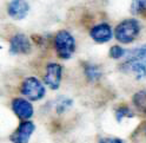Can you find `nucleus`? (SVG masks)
Wrapping results in <instances>:
<instances>
[{
	"label": "nucleus",
	"mask_w": 146,
	"mask_h": 143,
	"mask_svg": "<svg viewBox=\"0 0 146 143\" xmlns=\"http://www.w3.org/2000/svg\"><path fill=\"white\" fill-rule=\"evenodd\" d=\"M145 137H146V126H145Z\"/></svg>",
	"instance_id": "obj_19"
},
{
	"label": "nucleus",
	"mask_w": 146,
	"mask_h": 143,
	"mask_svg": "<svg viewBox=\"0 0 146 143\" xmlns=\"http://www.w3.org/2000/svg\"><path fill=\"white\" fill-rule=\"evenodd\" d=\"M72 105H73L72 98L61 96V97L58 98L57 102H56V111H57L59 115H60V114H64L65 111H67Z\"/></svg>",
	"instance_id": "obj_14"
},
{
	"label": "nucleus",
	"mask_w": 146,
	"mask_h": 143,
	"mask_svg": "<svg viewBox=\"0 0 146 143\" xmlns=\"http://www.w3.org/2000/svg\"><path fill=\"white\" fill-rule=\"evenodd\" d=\"M30 11V4L21 0H13L7 5V13L15 20H21L27 17Z\"/></svg>",
	"instance_id": "obj_9"
},
{
	"label": "nucleus",
	"mask_w": 146,
	"mask_h": 143,
	"mask_svg": "<svg viewBox=\"0 0 146 143\" xmlns=\"http://www.w3.org/2000/svg\"><path fill=\"white\" fill-rule=\"evenodd\" d=\"M140 32V24L135 19H126L117 25L114 30L115 38L123 44H129L134 41Z\"/></svg>",
	"instance_id": "obj_1"
},
{
	"label": "nucleus",
	"mask_w": 146,
	"mask_h": 143,
	"mask_svg": "<svg viewBox=\"0 0 146 143\" xmlns=\"http://www.w3.org/2000/svg\"><path fill=\"white\" fill-rule=\"evenodd\" d=\"M54 46L61 59H70L76 51V39L68 31L61 30L56 34Z\"/></svg>",
	"instance_id": "obj_2"
},
{
	"label": "nucleus",
	"mask_w": 146,
	"mask_h": 143,
	"mask_svg": "<svg viewBox=\"0 0 146 143\" xmlns=\"http://www.w3.org/2000/svg\"><path fill=\"white\" fill-rule=\"evenodd\" d=\"M132 101L134 106L138 109V111L146 115V89H143V90L135 92L132 97Z\"/></svg>",
	"instance_id": "obj_12"
},
{
	"label": "nucleus",
	"mask_w": 146,
	"mask_h": 143,
	"mask_svg": "<svg viewBox=\"0 0 146 143\" xmlns=\"http://www.w3.org/2000/svg\"><path fill=\"white\" fill-rule=\"evenodd\" d=\"M133 116H134V114L129 106H119V108L115 109V120L118 122H121V120L125 117L132 118Z\"/></svg>",
	"instance_id": "obj_15"
},
{
	"label": "nucleus",
	"mask_w": 146,
	"mask_h": 143,
	"mask_svg": "<svg viewBox=\"0 0 146 143\" xmlns=\"http://www.w3.org/2000/svg\"><path fill=\"white\" fill-rule=\"evenodd\" d=\"M84 72L86 78L90 80V82H97L102 78L103 76V71L98 65L96 64H91V63H86L85 67H84Z\"/></svg>",
	"instance_id": "obj_11"
},
{
	"label": "nucleus",
	"mask_w": 146,
	"mask_h": 143,
	"mask_svg": "<svg viewBox=\"0 0 146 143\" xmlns=\"http://www.w3.org/2000/svg\"><path fill=\"white\" fill-rule=\"evenodd\" d=\"M32 50L30 38L24 33H17L10 40V53L11 55H27Z\"/></svg>",
	"instance_id": "obj_4"
},
{
	"label": "nucleus",
	"mask_w": 146,
	"mask_h": 143,
	"mask_svg": "<svg viewBox=\"0 0 146 143\" xmlns=\"http://www.w3.org/2000/svg\"><path fill=\"white\" fill-rule=\"evenodd\" d=\"M90 35L96 43L99 44H104L111 40L112 38V30L111 26H110L107 23H102L98 24L96 26H93L90 31Z\"/></svg>",
	"instance_id": "obj_10"
},
{
	"label": "nucleus",
	"mask_w": 146,
	"mask_h": 143,
	"mask_svg": "<svg viewBox=\"0 0 146 143\" xmlns=\"http://www.w3.org/2000/svg\"><path fill=\"white\" fill-rule=\"evenodd\" d=\"M110 57L113 59H120L121 57H124L126 55V50H124L121 46L119 45H113L110 49Z\"/></svg>",
	"instance_id": "obj_17"
},
{
	"label": "nucleus",
	"mask_w": 146,
	"mask_h": 143,
	"mask_svg": "<svg viewBox=\"0 0 146 143\" xmlns=\"http://www.w3.org/2000/svg\"><path fill=\"white\" fill-rule=\"evenodd\" d=\"M99 143H124V142L120 138H117V137H105L100 140Z\"/></svg>",
	"instance_id": "obj_18"
},
{
	"label": "nucleus",
	"mask_w": 146,
	"mask_h": 143,
	"mask_svg": "<svg viewBox=\"0 0 146 143\" xmlns=\"http://www.w3.org/2000/svg\"><path fill=\"white\" fill-rule=\"evenodd\" d=\"M20 91L30 101H39L46 94V89L36 77H27L24 79Z\"/></svg>",
	"instance_id": "obj_3"
},
{
	"label": "nucleus",
	"mask_w": 146,
	"mask_h": 143,
	"mask_svg": "<svg viewBox=\"0 0 146 143\" xmlns=\"http://www.w3.org/2000/svg\"><path fill=\"white\" fill-rule=\"evenodd\" d=\"M119 69L121 72L133 76L137 80L146 77V65L137 59H126V61L119 66Z\"/></svg>",
	"instance_id": "obj_7"
},
{
	"label": "nucleus",
	"mask_w": 146,
	"mask_h": 143,
	"mask_svg": "<svg viewBox=\"0 0 146 143\" xmlns=\"http://www.w3.org/2000/svg\"><path fill=\"white\" fill-rule=\"evenodd\" d=\"M12 110L21 120H30L34 114L31 102L20 97H15L12 101Z\"/></svg>",
	"instance_id": "obj_8"
},
{
	"label": "nucleus",
	"mask_w": 146,
	"mask_h": 143,
	"mask_svg": "<svg viewBox=\"0 0 146 143\" xmlns=\"http://www.w3.org/2000/svg\"><path fill=\"white\" fill-rule=\"evenodd\" d=\"M62 77V67L58 63H50L46 66L44 76V83L52 90H58Z\"/></svg>",
	"instance_id": "obj_5"
},
{
	"label": "nucleus",
	"mask_w": 146,
	"mask_h": 143,
	"mask_svg": "<svg viewBox=\"0 0 146 143\" xmlns=\"http://www.w3.org/2000/svg\"><path fill=\"white\" fill-rule=\"evenodd\" d=\"M126 56H127V59H137L146 65V44L141 45L140 47H137L134 50L126 52Z\"/></svg>",
	"instance_id": "obj_13"
},
{
	"label": "nucleus",
	"mask_w": 146,
	"mask_h": 143,
	"mask_svg": "<svg viewBox=\"0 0 146 143\" xmlns=\"http://www.w3.org/2000/svg\"><path fill=\"white\" fill-rule=\"evenodd\" d=\"M35 130L34 123L31 121H24L21 122L14 132L10 136L11 142L13 143H29L31 135Z\"/></svg>",
	"instance_id": "obj_6"
},
{
	"label": "nucleus",
	"mask_w": 146,
	"mask_h": 143,
	"mask_svg": "<svg viewBox=\"0 0 146 143\" xmlns=\"http://www.w3.org/2000/svg\"><path fill=\"white\" fill-rule=\"evenodd\" d=\"M144 11H146V1L145 0H138L133 1L131 5V13L132 14H140Z\"/></svg>",
	"instance_id": "obj_16"
}]
</instances>
